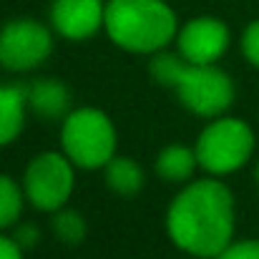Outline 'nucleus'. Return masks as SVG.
I'll use <instances>...</instances> for the list:
<instances>
[{"label": "nucleus", "instance_id": "f257e3e1", "mask_svg": "<svg viewBox=\"0 0 259 259\" xmlns=\"http://www.w3.org/2000/svg\"><path fill=\"white\" fill-rule=\"evenodd\" d=\"M166 234L176 249L196 259H217L234 242L237 204L219 176H201L184 184L164 217Z\"/></svg>", "mask_w": 259, "mask_h": 259}, {"label": "nucleus", "instance_id": "f03ea898", "mask_svg": "<svg viewBox=\"0 0 259 259\" xmlns=\"http://www.w3.org/2000/svg\"><path fill=\"white\" fill-rule=\"evenodd\" d=\"M108 40L134 56H154L176 40L179 20L166 0H106Z\"/></svg>", "mask_w": 259, "mask_h": 259}, {"label": "nucleus", "instance_id": "7ed1b4c3", "mask_svg": "<svg viewBox=\"0 0 259 259\" xmlns=\"http://www.w3.org/2000/svg\"><path fill=\"white\" fill-rule=\"evenodd\" d=\"M118 149V134L111 116L96 106L73 108L61 123V151L76 169H103Z\"/></svg>", "mask_w": 259, "mask_h": 259}, {"label": "nucleus", "instance_id": "20e7f679", "mask_svg": "<svg viewBox=\"0 0 259 259\" xmlns=\"http://www.w3.org/2000/svg\"><path fill=\"white\" fill-rule=\"evenodd\" d=\"M254 146H257V139H254L252 126L244 118L224 113V116L211 118L201 128L194 144V151H196L201 171L224 179L247 166V161L254 154Z\"/></svg>", "mask_w": 259, "mask_h": 259}, {"label": "nucleus", "instance_id": "39448f33", "mask_svg": "<svg viewBox=\"0 0 259 259\" xmlns=\"http://www.w3.org/2000/svg\"><path fill=\"white\" fill-rule=\"evenodd\" d=\"M23 191L33 209L53 214L68 206L76 189V164L63 151L35 154L23 171Z\"/></svg>", "mask_w": 259, "mask_h": 259}, {"label": "nucleus", "instance_id": "423d86ee", "mask_svg": "<svg viewBox=\"0 0 259 259\" xmlns=\"http://www.w3.org/2000/svg\"><path fill=\"white\" fill-rule=\"evenodd\" d=\"M174 93L189 113L211 121L217 116H224L232 108L237 98V86L232 76L217 63L211 66L189 63L174 88Z\"/></svg>", "mask_w": 259, "mask_h": 259}, {"label": "nucleus", "instance_id": "0eeeda50", "mask_svg": "<svg viewBox=\"0 0 259 259\" xmlns=\"http://www.w3.org/2000/svg\"><path fill=\"white\" fill-rule=\"evenodd\" d=\"M53 53V28L33 18H18L0 28V68L28 73Z\"/></svg>", "mask_w": 259, "mask_h": 259}, {"label": "nucleus", "instance_id": "6e6552de", "mask_svg": "<svg viewBox=\"0 0 259 259\" xmlns=\"http://www.w3.org/2000/svg\"><path fill=\"white\" fill-rule=\"evenodd\" d=\"M176 51L186 63L194 66H211L219 63L232 43L229 25L211 15H199L179 25L176 33Z\"/></svg>", "mask_w": 259, "mask_h": 259}, {"label": "nucleus", "instance_id": "1a4fd4ad", "mask_svg": "<svg viewBox=\"0 0 259 259\" xmlns=\"http://www.w3.org/2000/svg\"><path fill=\"white\" fill-rule=\"evenodd\" d=\"M106 0H53L51 28L56 35L81 43L103 30Z\"/></svg>", "mask_w": 259, "mask_h": 259}, {"label": "nucleus", "instance_id": "9d476101", "mask_svg": "<svg viewBox=\"0 0 259 259\" xmlns=\"http://www.w3.org/2000/svg\"><path fill=\"white\" fill-rule=\"evenodd\" d=\"M28 91V108L43 121H63L73 111L71 88L58 78H35L25 86Z\"/></svg>", "mask_w": 259, "mask_h": 259}, {"label": "nucleus", "instance_id": "9b49d317", "mask_svg": "<svg viewBox=\"0 0 259 259\" xmlns=\"http://www.w3.org/2000/svg\"><path fill=\"white\" fill-rule=\"evenodd\" d=\"M28 91L20 83H0V146L20 139L28 118Z\"/></svg>", "mask_w": 259, "mask_h": 259}, {"label": "nucleus", "instance_id": "f8f14e48", "mask_svg": "<svg viewBox=\"0 0 259 259\" xmlns=\"http://www.w3.org/2000/svg\"><path fill=\"white\" fill-rule=\"evenodd\" d=\"M199 169V159L194 146L186 144H169L156 154L154 161V171L161 181L169 184H189L194 179V174Z\"/></svg>", "mask_w": 259, "mask_h": 259}, {"label": "nucleus", "instance_id": "ddd939ff", "mask_svg": "<svg viewBox=\"0 0 259 259\" xmlns=\"http://www.w3.org/2000/svg\"><path fill=\"white\" fill-rule=\"evenodd\" d=\"M103 181L116 196L134 199L141 194V189L146 184V171L131 156H113L103 166Z\"/></svg>", "mask_w": 259, "mask_h": 259}, {"label": "nucleus", "instance_id": "4468645a", "mask_svg": "<svg viewBox=\"0 0 259 259\" xmlns=\"http://www.w3.org/2000/svg\"><path fill=\"white\" fill-rule=\"evenodd\" d=\"M25 201L28 199H25L23 184L8 174H0V232H5L20 222Z\"/></svg>", "mask_w": 259, "mask_h": 259}, {"label": "nucleus", "instance_id": "2eb2a0df", "mask_svg": "<svg viewBox=\"0 0 259 259\" xmlns=\"http://www.w3.org/2000/svg\"><path fill=\"white\" fill-rule=\"evenodd\" d=\"M51 232H53V237H56L61 244L76 247V244H81V242L86 239L88 224L78 209L63 206V209L53 211V217H51Z\"/></svg>", "mask_w": 259, "mask_h": 259}, {"label": "nucleus", "instance_id": "dca6fc26", "mask_svg": "<svg viewBox=\"0 0 259 259\" xmlns=\"http://www.w3.org/2000/svg\"><path fill=\"white\" fill-rule=\"evenodd\" d=\"M186 66H189V63L179 56V51L171 53L169 48H164V51H159V53L151 56V61H149V73H151V78H154L159 86L176 88V83H179V78H181V73H184Z\"/></svg>", "mask_w": 259, "mask_h": 259}, {"label": "nucleus", "instance_id": "f3484780", "mask_svg": "<svg viewBox=\"0 0 259 259\" xmlns=\"http://www.w3.org/2000/svg\"><path fill=\"white\" fill-rule=\"evenodd\" d=\"M239 48L247 63H252L254 68H259V20H252L239 38Z\"/></svg>", "mask_w": 259, "mask_h": 259}, {"label": "nucleus", "instance_id": "a211bd4d", "mask_svg": "<svg viewBox=\"0 0 259 259\" xmlns=\"http://www.w3.org/2000/svg\"><path fill=\"white\" fill-rule=\"evenodd\" d=\"M217 259H259V239H234Z\"/></svg>", "mask_w": 259, "mask_h": 259}, {"label": "nucleus", "instance_id": "6ab92c4d", "mask_svg": "<svg viewBox=\"0 0 259 259\" xmlns=\"http://www.w3.org/2000/svg\"><path fill=\"white\" fill-rule=\"evenodd\" d=\"M15 242L28 252V249H33L38 242H40V229L35 227V224H30V222H25V224H18L15 227Z\"/></svg>", "mask_w": 259, "mask_h": 259}, {"label": "nucleus", "instance_id": "aec40b11", "mask_svg": "<svg viewBox=\"0 0 259 259\" xmlns=\"http://www.w3.org/2000/svg\"><path fill=\"white\" fill-rule=\"evenodd\" d=\"M0 259H25V249L15 242V237L0 234Z\"/></svg>", "mask_w": 259, "mask_h": 259}, {"label": "nucleus", "instance_id": "412c9836", "mask_svg": "<svg viewBox=\"0 0 259 259\" xmlns=\"http://www.w3.org/2000/svg\"><path fill=\"white\" fill-rule=\"evenodd\" d=\"M254 179H257V184H259V164H257V174H254Z\"/></svg>", "mask_w": 259, "mask_h": 259}]
</instances>
